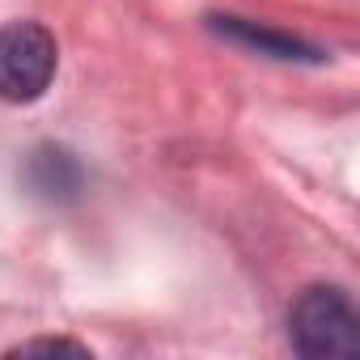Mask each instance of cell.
<instances>
[{
  "mask_svg": "<svg viewBox=\"0 0 360 360\" xmlns=\"http://www.w3.org/2000/svg\"><path fill=\"white\" fill-rule=\"evenodd\" d=\"M288 339L301 356H356L360 347V318L343 288L314 284L292 301Z\"/></svg>",
  "mask_w": 360,
  "mask_h": 360,
  "instance_id": "obj_1",
  "label": "cell"
},
{
  "mask_svg": "<svg viewBox=\"0 0 360 360\" xmlns=\"http://www.w3.org/2000/svg\"><path fill=\"white\" fill-rule=\"evenodd\" d=\"M60 47L47 26L39 22H9L0 26V98L5 102H34L56 81Z\"/></svg>",
  "mask_w": 360,
  "mask_h": 360,
  "instance_id": "obj_2",
  "label": "cell"
},
{
  "mask_svg": "<svg viewBox=\"0 0 360 360\" xmlns=\"http://www.w3.org/2000/svg\"><path fill=\"white\" fill-rule=\"evenodd\" d=\"M217 30H221V34H229V39H238V43H250V47L267 51V56H276V60H318V51H314V47H305V43H297V39H288V34L263 30V26H255V22L221 18V22H217Z\"/></svg>",
  "mask_w": 360,
  "mask_h": 360,
  "instance_id": "obj_3",
  "label": "cell"
},
{
  "mask_svg": "<svg viewBox=\"0 0 360 360\" xmlns=\"http://www.w3.org/2000/svg\"><path fill=\"white\" fill-rule=\"evenodd\" d=\"M13 352L18 356H30V352H72V356H89V347L68 343V339H30V343H18Z\"/></svg>",
  "mask_w": 360,
  "mask_h": 360,
  "instance_id": "obj_4",
  "label": "cell"
}]
</instances>
